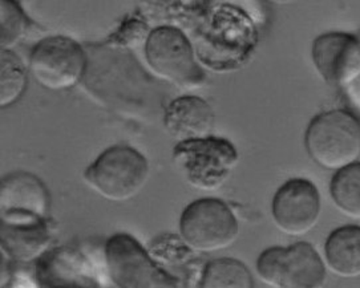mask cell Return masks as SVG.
<instances>
[{"mask_svg": "<svg viewBox=\"0 0 360 288\" xmlns=\"http://www.w3.org/2000/svg\"><path fill=\"white\" fill-rule=\"evenodd\" d=\"M88 67V53L71 37L41 39L30 55V72L49 91H67L82 83Z\"/></svg>", "mask_w": 360, "mask_h": 288, "instance_id": "obj_8", "label": "cell"}, {"mask_svg": "<svg viewBox=\"0 0 360 288\" xmlns=\"http://www.w3.org/2000/svg\"><path fill=\"white\" fill-rule=\"evenodd\" d=\"M210 8V0H139V13L146 23L194 31Z\"/></svg>", "mask_w": 360, "mask_h": 288, "instance_id": "obj_16", "label": "cell"}, {"mask_svg": "<svg viewBox=\"0 0 360 288\" xmlns=\"http://www.w3.org/2000/svg\"><path fill=\"white\" fill-rule=\"evenodd\" d=\"M0 61V105L1 108H7L23 96L27 86V71L25 64L13 49H1Z\"/></svg>", "mask_w": 360, "mask_h": 288, "instance_id": "obj_20", "label": "cell"}, {"mask_svg": "<svg viewBox=\"0 0 360 288\" xmlns=\"http://www.w3.org/2000/svg\"><path fill=\"white\" fill-rule=\"evenodd\" d=\"M304 143L316 165L338 171L359 161V120L342 109L322 113L310 122Z\"/></svg>", "mask_w": 360, "mask_h": 288, "instance_id": "obj_3", "label": "cell"}, {"mask_svg": "<svg viewBox=\"0 0 360 288\" xmlns=\"http://www.w3.org/2000/svg\"><path fill=\"white\" fill-rule=\"evenodd\" d=\"M51 198L44 183L27 171H13L1 178L0 214H22L49 219Z\"/></svg>", "mask_w": 360, "mask_h": 288, "instance_id": "obj_14", "label": "cell"}, {"mask_svg": "<svg viewBox=\"0 0 360 288\" xmlns=\"http://www.w3.org/2000/svg\"><path fill=\"white\" fill-rule=\"evenodd\" d=\"M326 259L336 275L359 277V226H345L335 230L326 242Z\"/></svg>", "mask_w": 360, "mask_h": 288, "instance_id": "obj_17", "label": "cell"}, {"mask_svg": "<svg viewBox=\"0 0 360 288\" xmlns=\"http://www.w3.org/2000/svg\"><path fill=\"white\" fill-rule=\"evenodd\" d=\"M271 214L282 233L300 237L315 228L321 216V195L311 181L292 178L276 192Z\"/></svg>", "mask_w": 360, "mask_h": 288, "instance_id": "obj_10", "label": "cell"}, {"mask_svg": "<svg viewBox=\"0 0 360 288\" xmlns=\"http://www.w3.org/2000/svg\"><path fill=\"white\" fill-rule=\"evenodd\" d=\"M331 197L340 213L360 219V162L340 169L331 181Z\"/></svg>", "mask_w": 360, "mask_h": 288, "instance_id": "obj_19", "label": "cell"}, {"mask_svg": "<svg viewBox=\"0 0 360 288\" xmlns=\"http://www.w3.org/2000/svg\"><path fill=\"white\" fill-rule=\"evenodd\" d=\"M238 152L226 138L207 136L174 146L173 162L188 183L204 192L222 188L238 165Z\"/></svg>", "mask_w": 360, "mask_h": 288, "instance_id": "obj_4", "label": "cell"}, {"mask_svg": "<svg viewBox=\"0 0 360 288\" xmlns=\"http://www.w3.org/2000/svg\"><path fill=\"white\" fill-rule=\"evenodd\" d=\"M144 53L150 71L169 84L182 89H195L204 84L205 73L195 58L192 41L179 28H152Z\"/></svg>", "mask_w": 360, "mask_h": 288, "instance_id": "obj_5", "label": "cell"}, {"mask_svg": "<svg viewBox=\"0 0 360 288\" xmlns=\"http://www.w3.org/2000/svg\"><path fill=\"white\" fill-rule=\"evenodd\" d=\"M214 121L213 108L198 96L177 97L164 110L165 129L179 143L212 136Z\"/></svg>", "mask_w": 360, "mask_h": 288, "instance_id": "obj_15", "label": "cell"}, {"mask_svg": "<svg viewBox=\"0 0 360 288\" xmlns=\"http://www.w3.org/2000/svg\"><path fill=\"white\" fill-rule=\"evenodd\" d=\"M104 258L109 279L117 287L169 288L181 284L129 234L112 235L105 242Z\"/></svg>", "mask_w": 360, "mask_h": 288, "instance_id": "obj_6", "label": "cell"}, {"mask_svg": "<svg viewBox=\"0 0 360 288\" xmlns=\"http://www.w3.org/2000/svg\"><path fill=\"white\" fill-rule=\"evenodd\" d=\"M51 242L49 219L22 214H0L1 251L13 262H37L49 251Z\"/></svg>", "mask_w": 360, "mask_h": 288, "instance_id": "obj_12", "label": "cell"}, {"mask_svg": "<svg viewBox=\"0 0 360 288\" xmlns=\"http://www.w3.org/2000/svg\"><path fill=\"white\" fill-rule=\"evenodd\" d=\"M240 234V225L228 204L217 198H201L185 207L180 218V237L193 251L229 249Z\"/></svg>", "mask_w": 360, "mask_h": 288, "instance_id": "obj_7", "label": "cell"}, {"mask_svg": "<svg viewBox=\"0 0 360 288\" xmlns=\"http://www.w3.org/2000/svg\"><path fill=\"white\" fill-rule=\"evenodd\" d=\"M257 274L270 287L318 288L323 286L326 268L311 244L300 242L264 250L257 261Z\"/></svg>", "mask_w": 360, "mask_h": 288, "instance_id": "obj_9", "label": "cell"}, {"mask_svg": "<svg viewBox=\"0 0 360 288\" xmlns=\"http://www.w3.org/2000/svg\"><path fill=\"white\" fill-rule=\"evenodd\" d=\"M0 263H1V270H0V284H1V287L4 288L7 286V282L11 280L13 274H11V268H10L11 259L3 251H1Z\"/></svg>", "mask_w": 360, "mask_h": 288, "instance_id": "obj_26", "label": "cell"}, {"mask_svg": "<svg viewBox=\"0 0 360 288\" xmlns=\"http://www.w3.org/2000/svg\"><path fill=\"white\" fill-rule=\"evenodd\" d=\"M252 274L240 261L221 258L206 264L200 279L202 288H252Z\"/></svg>", "mask_w": 360, "mask_h": 288, "instance_id": "obj_18", "label": "cell"}, {"mask_svg": "<svg viewBox=\"0 0 360 288\" xmlns=\"http://www.w3.org/2000/svg\"><path fill=\"white\" fill-rule=\"evenodd\" d=\"M37 279L44 287H95L96 271L84 254L60 247L46 252L37 261Z\"/></svg>", "mask_w": 360, "mask_h": 288, "instance_id": "obj_13", "label": "cell"}, {"mask_svg": "<svg viewBox=\"0 0 360 288\" xmlns=\"http://www.w3.org/2000/svg\"><path fill=\"white\" fill-rule=\"evenodd\" d=\"M312 61L327 84L343 89L360 71V39L345 32H328L312 44Z\"/></svg>", "mask_w": 360, "mask_h": 288, "instance_id": "obj_11", "label": "cell"}, {"mask_svg": "<svg viewBox=\"0 0 360 288\" xmlns=\"http://www.w3.org/2000/svg\"><path fill=\"white\" fill-rule=\"evenodd\" d=\"M271 3H276V4H288V3H292L295 0H269Z\"/></svg>", "mask_w": 360, "mask_h": 288, "instance_id": "obj_27", "label": "cell"}, {"mask_svg": "<svg viewBox=\"0 0 360 288\" xmlns=\"http://www.w3.org/2000/svg\"><path fill=\"white\" fill-rule=\"evenodd\" d=\"M192 34L200 65L216 73L243 68L258 44V25L248 13L229 4L212 6Z\"/></svg>", "mask_w": 360, "mask_h": 288, "instance_id": "obj_1", "label": "cell"}, {"mask_svg": "<svg viewBox=\"0 0 360 288\" xmlns=\"http://www.w3.org/2000/svg\"><path fill=\"white\" fill-rule=\"evenodd\" d=\"M28 19L16 0L0 1V43L1 49H13L23 40Z\"/></svg>", "mask_w": 360, "mask_h": 288, "instance_id": "obj_21", "label": "cell"}, {"mask_svg": "<svg viewBox=\"0 0 360 288\" xmlns=\"http://www.w3.org/2000/svg\"><path fill=\"white\" fill-rule=\"evenodd\" d=\"M150 31V25L139 13V16L128 18L121 23L119 30L109 37L108 44L122 49L136 48L140 44L145 46Z\"/></svg>", "mask_w": 360, "mask_h": 288, "instance_id": "obj_22", "label": "cell"}, {"mask_svg": "<svg viewBox=\"0 0 360 288\" xmlns=\"http://www.w3.org/2000/svg\"><path fill=\"white\" fill-rule=\"evenodd\" d=\"M342 91L347 100L349 108L352 109L355 114L360 116V71L356 74V77L349 84L346 85Z\"/></svg>", "mask_w": 360, "mask_h": 288, "instance_id": "obj_25", "label": "cell"}, {"mask_svg": "<svg viewBox=\"0 0 360 288\" xmlns=\"http://www.w3.org/2000/svg\"><path fill=\"white\" fill-rule=\"evenodd\" d=\"M217 4H229L240 8L248 13L258 27L266 22V10L262 0H210V7Z\"/></svg>", "mask_w": 360, "mask_h": 288, "instance_id": "obj_24", "label": "cell"}, {"mask_svg": "<svg viewBox=\"0 0 360 288\" xmlns=\"http://www.w3.org/2000/svg\"><path fill=\"white\" fill-rule=\"evenodd\" d=\"M86 185L110 202H125L141 192L149 180V164L139 150L115 145L85 169Z\"/></svg>", "mask_w": 360, "mask_h": 288, "instance_id": "obj_2", "label": "cell"}, {"mask_svg": "<svg viewBox=\"0 0 360 288\" xmlns=\"http://www.w3.org/2000/svg\"><path fill=\"white\" fill-rule=\"evenodd\" d=\"M192 249L185 243V240L173 234L167 237L157 238L156 242L152 244L150 255L157 263H173L174 261L179 263H184L185 261L192 258Z\"/></svg>", "mask_w": 360, "mask_h": 288, "instance_id": "obj_23", "label": "cell"}]
</instances>
